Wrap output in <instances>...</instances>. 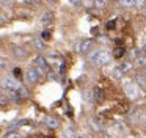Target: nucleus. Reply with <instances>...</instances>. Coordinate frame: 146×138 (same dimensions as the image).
Returning a JSON list of instances; mask_svg holds the SVG:
<instances>
[{"instance_id":"obj_1","label":"nucleus","mask_w":146,"mask_h":138,"mask_svg":"<svg viewBox=\"0 0 146 138\" xmlns=\"http://www.w3.org/2000/svg\"><path fill=\"white\" fill-rule=\"evenodd\" d=\"M90 60H91L93 63H96L98 66H101V68H104V66H108L110 64V55H108L105 50H96L94 53H91V56H90Z\"/></svg>"},{"instance_id":"obj_2","label":"nucleus","mask_w":146,"mask_h":138,"mask_svg":"<svg viewBox=\"0 0 146 138\" xmlns=\"http://www.w3.org/2000/svg\"><path fill=\"white\" fill-rule=\"evenodd\" d=\"M39 75H41V72L36 68H30L25 72V83L27 85H36L39 82Z\"/></svg>"},{"instance_id":"obj_3","label":"nucleus","mask_w":146,"mask_h":138,"mask_svg":"<svg viewBox=\"0 0 146 138\" xmlns=\"http://www.w3.org/2000/svg\"><path fill=\"white\" fill-rule=\"evenodd\" d=\"M93 47H94V41L93 39H83L82 42L79 44V52L83 53V55H86V53L91 52Z\"/></svg>"},{"instance_id":"obj_4","label":"nucleus","mask_w":146,"mask_h":138,"mask_svg":"<svg viewBox=\"0 0 146 138\" xmlns=\"http://www.w3.org/2000/svg\"><path fill=\"white\" fill-rule=\"evenodd\" d=\"M35 68L38 69L41 74H46V72L49 71V64H47V61H46V58H42V56H36L35 58Z\"/></svg>"},{"instance_id":"obj_5","label":"nucleus","mask_w":146,"mask_h":138,"mask_svg":"<svg viewBox=\"0 0 146 138\" xmlns=\"http://www.w3.org/2000/svg\"><path fill=\"white\" fill-rule=\"evenodd\" d=\"M21 86H22V85L17 82L16 77H8V78H5V82H3V88H8V90H19Z\"/></svg>"},{"instance_id":"obj_6","label":"nucleus","mask_w":146,"mask_h":138,"mask_svg":"<svg viewBox=\"0 0 146 138\" xmlns=\"http://www.w3.org/2000/svg\"><path fill=\"white\" fill-rule=\"evenodd\" d=\"M44 124H46V127H47V129H52V130H54V129L60 127V119L55 118V116H46Z\"/></svg>"},{"instance_id":"obj_7","label":"nucleus","mask_w":146,"mask_h":138,"mask_svg":"<svg viewBox=\"0 0 146 138\" xmlns=\"http://www.w3.org/2000/svg\"><path fill=\"white\" fill-rule=\"evenodd\" d=\"M124 90H126L127 96H129L130 99H133V97H137V94H138V91H137V85H135V83H127Z\"/></svg>"},{"instance_id":"obj_8","label":"nucleus","mask_w":146,"mask_h":138,"mask_svg":"<svg viewBox=\"0 0 146 138\" xmlns=\"http://www.w3.org/2000/svg\"><path fill=\"white\" fill-rule=\"evenodd\" d=\"M41 22L44 25H49V24H52L54 22V13L50 11V9H47V11L42 14V17H41Z\"/></svg>"},{"instance_id":"obj_9","label":"nucleus","mask_w":146,"mask_h":138,"mask_svg":"<svg viewBox=\"0 0 146 138\" xmlns=\"http://www.w3.org/2000/svg\"><path fill=\"white\" fill-rule=\"evenodd\" d=\"M33 49H35V50H38V52L44 50V49H46V41H44V39H41V38L35 39V41H33Z\"/></svg>"},{"instance_id":"obj_10","label":"nucleus","mask_w":146,"mask_h":138,"mask_svg":"<svg viewBox=\"0 0 146 138\" xmlns=\"http://www.w3.org/2000/svg\"><path fill=\"white\" fill-rule=\"evenodd\" d=\"M124 53H126L124 47H115V50H113V56H115L116 60L123 58V56H124Z\"/></svg>"},{"instance_id":"obj_11","label":"nucleus","mask_w":146,"mask_h":138,"mask_svg":"<svg viewBox=\"0 0 146 138\" xmlns=\"http://www.w3.org/2000/svg\"><path fill=\"white\" fill-rule=\"evenodd\" d=\"M94 99H98L99 104L104 102V93H102V88L96 86V90H94Z\"/></svg>"},{"instance_id":"obj_12","label":"nucleus","mask_w":146,"mask_h":138,"mask_svg":"<svg viewBox=\"0 0 146 138\" xmlns=\"http://www.w3.org/2000/svg\"><path fill=\"white\" fill-rule=\"evenodd\" d=\"M135 82L140 86H146V74H137L135 75Z\"/></svg>"},{"instance_id":"obj_13","label":"nucleus","mask_w":146,"mask_h":138,"mask_svg":"<svg viewBox=\"0 0 146 138\" xmlns=\"http://www.w3.org/2000/svg\"><path fill=\"white\" fill-rule=\"evenodd\" d=\"M119 3L124 8H132V6H135V0H119Z\"/></svg>"},{"instance_id":"obj_14","label":"nucleus","mask_w":146,"mask_h":138,"mask_svg":"<svg viewBox=\"0 0 146 138\" xmlns=\"http://www.w3.org/2000/svg\"><path fill=\"white\" fill-rule=\"evenodd\" d=\"M119 68L123 69L124 74H126V72H129L130 69H132V63H129V61H123V63L119 64Z\"/></svg>"},{"instance_id":"obj_15","label":"nucleus","mask_w":146,"mask_h":138,"mask_svg":"<svg viewBox=\"0 0 146 138\" xmlns=\"http://www.w3.org/2000/svg\"><path fill=\"white\" fill-rule=\"evenodd\" d=\"M14 55H16V56H25L27 55V50L22 49V47H17V49H14Z\"/></svg>"},{"instance_id":"obj_16","label":"nucleus","mask_w":146,"mask_h":138,"mask_svg":"<svg viewBox=\"0 0 146 138\" xmlns=\"http://www.w3.org/2000/svg\"><path fill=\"white\" fill-rule=\"evenodd\" d=\"M3 138H21V135L17 133V132H14V130H10V132H7V133H5Z\"/></svg>"},{"instance_id":"obj_17","label":"nucleus","mask_w":146,"mask_h":138,"mask_svg":"<svg viewBox=\"0 0 146 138\" xmlns=\"http://www.w3.org/2000/svg\"><path fill=\"white\" fill-rule=\"evenodd\" d=\"M50 38H52V34H50V31H49V30H44L41 33V39H44L46 42H47V41H50Z\"/></svg>"},{"instance_id":"obj_18","label":"nucleus","mask_w":146,"mask_h":138,"mask_svg":"<svg viewBox=\"0 0 146 138\" xmlns=\"http://www.w3.org/2000/svg\"><path fill=\"white\" fill-rule=\"evenodd\" d=\"M146 6V0H135V8L137 9H143Z\"/></svg>"},{"instance_id":"obj_19","label":"nucleus","mask_w":146,"mask_h":138,"mask_svg":"<svg viewBox=\"0 0 146 138\" xmlns=\"http://www.w3.org/2000/svg\"><path fill=\"white\" fill-rule=\"evenodd\" d=\"M113 75H115V77H116V78H121V77H123V75H124V71H123V69H121V68H116V69H115V71H113Z\"/></svg>"},{"instance_id":"obj_20","label":"nucleus","mask_w":146,"mask_h":138,"mask_svg":"<svg viewBox=\"0 0 146 138\" xmlns=\"http://www.w3.org/2000/svg\"><path fill=\"white\" fill-rule=\"evenodd\" d=\"M91 122H93V129H96V130H102V129H104L98 119H91Z\"/></svg>"},{"instance_id":"obj_21","label":"nucleus","mask_w":146,"mask_h":138,"mask_svg":"<svg viewBox=\"0 0 146 138\" xmlns=\"http://www.w3.org/2000/svg\"><path fill=\"white\" fill-rule=\"evenodd\" d=\"M137 61H138L140 66H146V56H138V58H137Z\"/></svg>"},{"instance_id":"obj_22","label":"nucleus","mask_w":146,"mask_h":138,"mask_svg":"<svg viewBox=\"0 0 146 138\" xmlns=\"http://www.w3.org/2000/svg\"><path fill=\"white\" fill-rule=\"evenodd\" d=\"M13 74H14V77H16V78H21V77H22V71H21V69H14Z\"/></svg>"},{"instance_id":"obj_23","label":"nucleus","mask_w":146,"mask_h":138,"mask_svg":"<svg viewBox=\"0 0 146 138\" xmlns=\"http://www.w3.org/2000/svg\"><path fill=\"white\" fill-rule=\"evenodd\" d=\"M69 2H71V5L76 6V8H79V6H80V0H69Z\"/></svg>"},{"instance_id":"obj_24","label":"nucleus","mask_w":146,"mask_h":138,"mask_svg":"<svg viewBox=\"0 0 146 138\" xmlns=\"http://www.w3.org/2000/svg\"><path fill=\"white\" fill-rule=\"evenodd\" d=\"M107 28H108V30L115 28V21H110V22H108V24H107Z\"/></svg>"},{"instance_id":"obj_25","label":"nucleus","mask_w":146,"mask_h":138,"mask_svg":"<svg viewBox=\"0 0 146 138\" xmlns=\"http://www.w3.org/2000/svg\"><path fill=\"white\" fill-rule=\"evenodd\" d=\"M47 2H49V3H55L57 0H47Z\"/></svg>"},{"instance_id":"obj_26","label":"nucleus","mask_w":146,"mask_h":138,"mask_svg":"<svg viewBox=\"0 0 146 138\" xmlns=\"http://www.w3.org/2000/svg\"><path fill=\"white\" fill-rule=\"evenodd\" d=\"M46 138H54V137H52V135H49V137H46Z\"/></svg>"},{"instance_id":"obj_27","label":"nucleus","mask_w":146,"mask_h":138,"mask_svg":"<svg viewBox=\"0 0 146 138\" xmlns=\"http://www.w3.org/2000/svg\"><path fill=\"white\" fill-rule=\"evenodd\" d=\"M110 2H119V0H110Z\"/></svg>"}]
</instances>
